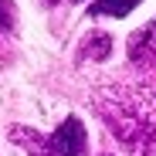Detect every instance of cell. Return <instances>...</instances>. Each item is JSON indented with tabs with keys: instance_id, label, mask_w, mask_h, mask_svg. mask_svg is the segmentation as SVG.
I'll return each mask as SVG.
<instances>
[{
	"instance_id": "1",
	"label": "cell",
	"mask_w": 156,
	"mask_h": 156,
	"mask_svg": "<svg viewBox=\"0 0 156 156\" xmlns=\"http://www.w3.org/2000/svg\"><path fill=\"white\" fill-rule=\"evenodd\" d=\"M14 136L27 139L24 149L34 156H85V149H88V136H85V126L78 115H68L48 139H41L37 133H24V129H14Z\"/></svg>"
},
{
	"instance_id": "2",
	"label": "cell",
	"mask_w": 156,
	"mask_h": 156,
	"mask_svg": "<svg viewBox=\"0 0 156 156\" xmlns=\"http://www.w3.org/2000/svg\"><path fill=\"white\" fill-rule=\"evenodd\" d=\"M129 55H133L136 65H156V20H149L143 31H136Z\"/></svg>"
},
{
	"instance_id": "3",
	"label": "cell",
	"mask_w": 156,
	"mask_h": 156,
	"mask_svg": "<svg viewBox=\"0 0 156 156\" xmlns=\"http://www.w3.org/2000/svg\"><path fill=\"white\" fill-rule=\"evenodd\" d=\"M82 51H85V58H92V61H105V58L112 55V37L102 34V31H95V34L82 44Z\"/></svg>"
},
{
	"instance_id": "4",
	"label": "cell",
	"mask_w": 156,
	"mask_h": 156,
	"mask_svg": "<svg viewBox=\"0 0 156 156\" xmlns=\"http://www.w3.org/2000/svg\"><path fill=\"white\" fill-rule=\"evenodd\" d=\"M133 7H139V0H98L92 7V14H98V17H126Z\"/></svg>"
},
{
	"instance_id": "5",
	"label": "cell",
	"mask_w": 156,
	"mask_h": 156,
	"mask_svg": "<svg viewBox=\"0 0 156 156\" xmlns=\"http://www.w3.org/2000/svg\"><path fill=\"white\" fill-rule=\"evenodd\" d=\"M7 17H10V0H0V27H4Z\"/></svg>"
}]
</instances>
